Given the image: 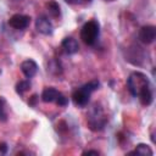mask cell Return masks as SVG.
Wrapping results in <instances>:
<instances>
[{"label":"cell","instance_id":"obj_1","mask_svg":"<svg viewBox=\"0 0 156 156\" xmlns=\"http://www.w3.org/2000/svg\"><path fill=\"white\" fill-rule=\"evenodd\" d=\"M98 88H99V82L94 79V80H90L89 83L84 84L83 87L78 88L77 90H74L72 94V100H73L74 105L79 106V107H84L85 105H88L91 93L95 91Z\"/></svg>","mask_w":156,"mask_h":156},{"label":"cell","instance_id":"obj_2","mask_svg":"<svg viewBox=\"0 0 156 156\" xmlns=\"http://www.w3.org/2000/svg\"><path fill=\"white\" fill-rule=\"evenodd\" d=\"M127 85H128V89L133 96H139V94L141 91H144L145 89L151 87L149 78L141 72H133L128 77Z\"/></svg>","mask_w":156,"mask_h":156},{"label":"cell","instance_id":"obj_3","mask_svg":"<svg viewBox=\"0 0 156 156\" xmlns=\"http://www.w3.org/2000/svg\"><path fill=\"white\" fill-rule=\"evenodd\" d=\"M100 33L99 23L96 21H89L87 22L82 29H80V39L87 44V45H94Z\"/></svg>","mask_w":156,"mask_h":156},{"label":"cell","instance_id":"obj_4","mask_svg":"<svg viewBox=\"0 0 156 156\" xmlns=\"http://www.w3.org/2000/svg\"><path fill=\"white\" fill-rule=\"evenodd\" d=\"M107 122V117L104 115L102 110L99 106H94L93 111L88 117V126L93 130H101Z\"/></svg>","mask_w":156,"mask_h":156},{"label":"cell","instance_id":"obj_5","mask_svg":"<svg viewBox=\"0 0 156 156\" xmlns=\"http://www.w3.org/2000/svg\"><path fill=\"white\" fill-rule=\"evenodd\" d=\"M30 23V17L26 16V15H21V13H16L13 15L10 20H9V24L10 27H12L13 29H26Z\"/></svg>","mask_w":156,"mask_h":156},{"label":"cell","instance_id":"obj_6","mask_svg":"<svg viewBox=\"0 0 156 156\" xmlns=\"http://www.w3.org/2000/svg\"><path fill=\"white\" fill-rule=\"evenodd\" d=\"M156 28L154 26H144L139 30V39L144 44H151L155 40Z\"/></svg>","mask_w":156,"mask_h":156},{"label":"cell","instance_id":"obj_7","mask_svg":"<svg viewBox=\"0 0 156 156\" xmlns=\"http://www.w3.org/2000/svg\"><path fill=\"white\" fill-rule=\"evenodd\" d=\"M35 28L39 33L44 34V35H49L52 33V24L49 21V18L46 16H39L35 21Z\"/></svg>","mask_w":156,"mask_h":156},{"label":"cell","instance_id":"obj_8","mask_svg":"<svg viewBox=\"0 0 156 156\" xmlns=\"http://www.w3.org/2000/svg\"><path fill=\"white\" fill-rule=\"evenodd\" d=\"M21 71L27 78H32L38 72V65L33 60H26L21 63Z\"/></svg>","mask_w":156,"mask_h":156},{"label":"cell","instance_id":"obj_9","mask_svg":"<svg viewBox=\"0 0 156 156\" xmlns=\"http://www.w3.org/2000/svg\"><path fill=\"white\" fill-rule=\"evenodd\" d=\"M61 45H62V49H63L67 54H69V55L76 54V52L78 51V49H79V45H78L77 40L73 39V38H71V37L65 38V39L62 40V44H61Z\"/></svg>","mask_w":156,"mask_h":156},{"label":"cell","instance_id":"obj_10","mask_svg":"<svg viewBox=\"0 0 156 156\" xmlns=\"http://www.w3.org/2000/svg\"><path fill=\"white\" fill-rule=\"evenodd\" d=\"M58 94H60V91L57 89L51 88V87L46 88V89H44V91L41 94V100L44 102H55V100L57 99Z\"/></svg>","mask_w":156,"mask_h":156},{"label":"cell","instance_id":"obj_11","mask_svg":"<svg viewBox=\"0 0 156 156\" xmlns=\"http://www.w3.org/2000/svg\"><path fill=\"white\" fill-rule=\"evenodd\" d=\"M46 9L49 11V15L54 18H58L61 16V10H60V5L54 1V0H50L46 2Z\"/></svg>","mask_w":156,"mask_h":156},{"label":"cell","instance_id":"obj_12","mask_svg":"<svg viewBox=\"0 0 156 156\" xmlns=\"http://www.w3.org/2000/svg\"><path fill=\"white\" fill-rule=\"evenodd\" d=\"M154 152H152V150L150 149V146L149 145H146V144H138L136 145V147H135V150L134 151H132V152H129L128 155H143V156H151Z\"/></svg>","mask_w":156,"mask_h":156},{"label":"cell","instance_id":"obj_13","mask_svg":"<svg viewBox=\"0 0 156 156\" xmlns=\"http://www.w3.org/2000/svg\"><path fill=\"white\" fill-rule=\"evenodd\" d=\"M30 89V83L28 80H20L16 84V91L20 95H23L26 91H28Z\"/></svg>","mask_w":156,"mask_h":156},{"label":"cell","instance_id":"obj_14","mask_svg":"<svg viewBox=\"0 0 156 156\" xmlns=\"http://www.w3.org/2000/svg\"><path fill=\"white\" fill-rule=\"evenodd\" d=\"M5 100L2 98H0V121L5 122L6 118H7V113H6V110H5Z\"/></svg>","mask_w":156,"mask_h":156},{"label":"cell","instance_id":"obj_15","mask_svg":"<svg viewBox=\"0 0 156 156\" xmlns=\"http://www.w3.org/2000/svg\"><path fill=\"white\" fill-rule=\"evenodd\" d=\"M55 102H56L58 106H66V105L68 104V100H67V98H66L65 95H62V94L60 93L58 96H57V99L55 100Z\"/></svg>","mask_w":156,"mask_h":156},{"label":"cell","instance_id":"obj_16","mask_svg":"<svg viewBox=\"0 0 156 156\" xmlns=\"http://www.w3.org/2000/svg\"><path fill=\"white\" fill-rule=\"evenodd\" d=\"M69 5H83V4H89L91 0H65Z\"/></svg>","mask_w":156,"mask_h":156},{"label":"cell","instance_id":"obj_17","mask_svg":"<svg viewBox=\"0 0 156 156\" xmlns=\"http://www.w3.org/2000/svg\"><path fill=\"white\" fill-rule=\"evenodd\" d=\"M6 151H7V145L5 143H0V152L6 154Z\"/></svg>","mask_w":156,"mask_h":156},{"label":"cell","instance_id":"obj_18","mask_svg":"<svg viewBox=\"0 0 156 156\" xmlns=\"http://www.w3.org/2000/svg\"><path fill=\"white\" fill-rule=\"evenodd\" d=\"M99 154L100 152L96 151V150H87V151L83 152V155H99Z\"/></svg>","mask_w":156,"mask_h":156},{"label":"cell","instance_id":"obj_19","mask_svg":"<svg viewBox=\"0 0 156 156\" xmlns=\"http://www.w3.org/2000/svg\"><path fill=\"white\" fill-rule=\"evenodd\" d=\"M35 100H37V95H33L32 99H30V101H29V105H34L35 104Z\"/></svg>","mask_w":156,"mask_h":156},{"label":"cell","instance_id":"obj_20","mask_svg":"<svg viewBox=\"0 0 156 156\" xmlns=\"http://www.w3.org/2000/svg\"><path fill=\"white\" fill-rule=\"evenodd\" d=\"M105 1H115V0H105Z\"/></svg>","mask_w":156,"mask_h":156}]
</instances>
